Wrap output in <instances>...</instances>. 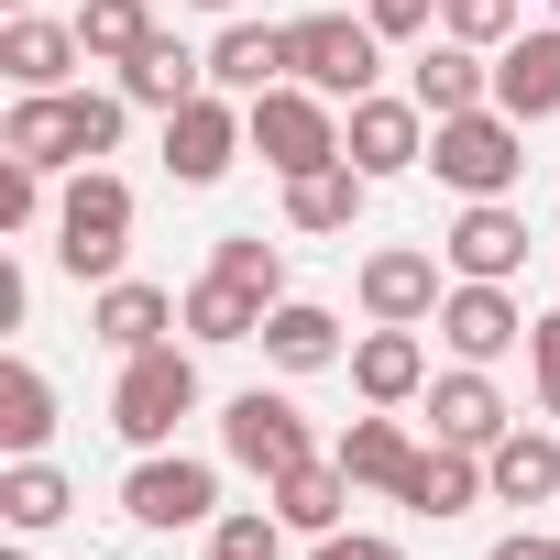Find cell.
<instances>
[{"label": "cell", "mask_w": 560, "mask_h": 560, "mask_svg": "<svg viewBox=\"0 0 560 560\" xmlns=\"http://www.w3.org/2000/svg\"><path fill=\"white\" fill-rule=\"evenodd\" d=\"M121 121H132V100L121 89H23L12 100V121H0V154H23V165H100L110 143H121Z\"/></svg>", "instance_id": "cell-1"}, {"label": "cell", "mask_w": 560, "mask_h": 560, "mask_svg": "<svg viewBox=\"0 0 560 560\" xmlns=\"http://www.w3.org/2000/svg\"><path fill=\"white\" fill-rule=\"evenodd\" d=\"M121 253H132V187L110 165H78L67 198H56V264L78 275V287H110Z\"/></svg>", "instance_id": "cell-2"}, {"label": "cell", "mask_w": 560, "mask_h": 560, "mask_svg": "<svg viewBox=\"0 0 560 560\" xmlns=\"http://www.w3.org/2000/svg\"><path fill=\"white\" fill-rule=\"evenodd\" d=\"M429 165H440V187H462V198H505L516 176H527V121L516 110H451L440 132H429Z\"/></svg>", "instance_id": "cell-3"}, {"label": "cell", "mask_w": 560, "mask_h": 560, "mask_svg": "<svg viewBox=\"0 0 560 560\" xmlns=\"http://www.w3.org/2000/svg\"><path fill=\"white\" fill-rule=\"evenodd\" d=\"M242 110H253V154H264L275 176H319V165H341V100H319L308 78L264 89V100H242Z\"/></svg>", "instance_id": "cell-4"}, {"label": "cell", "mask_w": 560, "mask_h": 560, "mask_svg": "<svg viewBox=\"0 0 560 560\" xmlns=\"http://www.w3.org/2000/svg\"><path fill=\"white\" fill-rule=\"evenodd\" d=\"M176 418H198V363H187L176 341H154V352L121 363V385H110V429H121L132 451H165Z\"/></svg>", "instance_id": "cell-5"}, {"label": "cell", "mask_w": 560, "mask_h": 560, "mask_svg": "<svg viewBox=\"0 0 560 560\" xmlns=\"http://www.w3.org/2000/svg\"><path fill=\"white\" fill-rule=\"evenodd\" d=\"M287 67H298L319 100H374V78H385V34L352 23V12H308V23H287Z\"/></svg>", "instance_id": "cell-6"}, {"label": "cell", "mask_w": 560, "mask_h": 560, "mask_svg": "<svg viewBox=\"0 0 560 560\" xmlns=\"http://www.w3.org/2000/svg\"><path fill=\"white\" fill-rule=\"evenodd\" d=\"M220 451H231L253 483H287L298 462H319V451H308V418H298V396H275V385H242V396L220 407Z\"/></svg>", "instance_id": "cell-7"}, {"label": "cell", "mask_w": 560, "mask_h": 560, "mask_svg": "<svg viewBox=\"0 0 560 560\" xmlns=\"http://www.w3.org/2000/svg\"><path fill=\"white\" fill-rule=\"evenodd\" d=\"M242 143H253V110H231V89H198L187 110H165V165H176V187H220Z\"/></svg>", "instance_id": "cell-8"}, {"label": "cell", "mask_w": 560, "mask_h": 560, "mask_svg": "<svg viewBox=\"0 0 560 560\" xmlns=\"http://www.w3.org/2000/svg\"><path fill=\"white\" fill-rule=\"evenodd\" d=\"M121 516L132 527H198V516H220V472L187 462V451H143L121 472Z\"/></svg>", "instance_id": "cell-9"}, {"label": "cell", "mask_w": 560, "mask_h": 560, "mask_svg": "<svg viewBox=\"0 0 560 560\" xmlns=\"http://www.w3.org/2000/svg\"><path fill=\"white\" fill-rule=\"evenodd\" d=\"M440 264L451 253H418V242H385V253H363V319H385V330H418V319H440Z\"/></svg>", "instance_id": "cell-10"}, {"label": "cell", "mask_w": 560, "mask_h": 560, "mask_svg": "<svg viewBox=\"0 0 560 560\" xmlns=\"http://www.w3.org/2000/svg\"><path fill=\"white\" fill-rule=\"evenodd\" d=\"M429 132H440V121H429L418 100H352V121H341V154H352V165L385 187V176L429 165Z\"/></svg>", "instance_id": "cell-11"}, {"label": "cell", "mask_w": 560, "mask_h": 560, "mask_svg": "<svg viewBox=\"0 0 560 560\" xmlns=\"http://www.w3.org/2000/svg\"><path fill=\"white\" fill-rule=\"evenodd\" d=\"M527 330H538V319H527V308H516L505 287H483V275H462V287L440 298V341H451L462 363H505V352H516Z\"/></svg>", "instance_id": "cell-12"}, {"label": "cell", "mask_w": 560, "mask_h": 560, "mask_svg": "<svg viewBox=\"0 0 560 560\" xmlns=\"http://www.w3.org/2000/svg\"><path fill=\"white\" fill-rule=\"evenodd\" d=\"M440 253H451V275H483V287H505V275L527 264V220H516L505 198H462V220L440 231Z\"/></svg>", "instance_id": "cell-13"}, {"label": "cell", "mask_w": 560, "mask_h": 560, "mask_svg": "<svg viewBox=\"0 0 560 560\" xmlns=\"http://www.w3.org/2000/svg\"><path fill=\"white\" fill-rule=\"evenodd\" d=\"M89 330L132 363V352H154L165 330H187V298H165V287H143V275H110L100 287V308H89Z\"/></svg>", "instance_id": "cell-14"}, {"label": "cell", "mask_w": 560, "mask_h": 560, "mask_svg": "<svg viewBox=\"0 0 560 560\" xmlns=\"http://www.w3.org/2000/svg\"><path fill=\"white\" fill-rule=\"evenodd\" d=\"M429 429H440V440H462V451H494L516 418H505L494 374H483V363H462V374H429Z\"/></svg>", "instance_id": "cell-15"}, {"label": "cell", "mask_w": 560, "mask_h": 560, "mask_svg": "<svg viewBox=\"0 0 560 560\" xmlns=\"http://www.w3.org/2000/svg\"><path fill=\"white\" fill-rule=\"evenodd\" d=\"M264 363L275 374H330V363H352V341L319 298H287V308H264Z\"/></svg>", "instance_id": "cell-16"}, {"label": "cell", "mask_w": 560, "mask_h": 560, "mask_svg": "<svg viewBox=\"0 0 560 560\" xmlns=\"http://www.w3.org/2000/svg\"><path fill=\"white\" fill-rule=\"evenodd\" d=\"M407 100H418L429 121H451V110H483V100H494V67H483V45H462V34H440V45L418 56V78H407Z\"/></svg>", "instance_id": "cell-17"}, {"label": "cell", "mask_w": 560, "mask_h": 560, "mask_svg": "<svg viewBox=\"0 0 560 560\" xmlns=\"http://www.w3.org/2000/svg\"><path fill=\"white\" fill-rule=\"evenodd\" d=\"M352 396L363 407H407V396H429V352H418V330H363L352 341Z\"/></svg>", "instance_id": "cell-18"}, {"label": "cell", "mask_w": 560, "mask_h": 560, "mask_svg": "<svg viewBox=\"0 0 560 560\" xmlns=\"http://www.w3.org/2000/svg\"><path fill=\"white\" fill-rule=\"evenodd\" d=\"M298 67H287V23H231L220 45H209V89H231V100H264V89H287Z\"/></svg>", "instance_id": "cell-19"}, {"label": "cell", "mask_w": 560, "mask_h": 560, "mask_svg": "<svg viewBox=\"0 0 560 560\" xmlns=\"http://www.w3.org/2000/svg\"><path fill=\"white\" fill-rule=\"evenodd\" d=\"M494 110H516V121H549L560 110V23L549 34H516L494 56Z\"/></svg>", "instance_id": "cell-20"}, {"label": "cell", "mask_w": 560, "mask_h": 560, "mask_svg": "<svg viewBox=\"0 0 560 560\" xmlns=\"http://www.w3.org/2000/svg\"><path fill=\"white\" fill-rule=\"evenodd\" d=\"M78 23H34V12H12V34H0V78L12 89H67L78 78Z\"/></svg>", "instance_id": "cell-21"}, {"label": "cell", "mask_w": 560, "mask_h": 560, "mask_svg": "<svg viewBox=\"0 0 560 560\" xmlns=\"http://www.w3.org/2000/svg\"><path fill=\"white\" fill-rule=\"evenodd\" d=\"M483 483H494V505H549L560 494V440L549 429H505L483 451Z\"/></svg>", "instance_id": "cell-22"}, {"label": "cell", "mask_w": 560, "mask_h": 560, "mask_svg": "<svg viewBox=\"0 0 560 560\" xmlns=\"http://www.w3.org/2000/svg\"><path fill=\"white\" fill-rule=\"evenodd\" d=\"M198 89H209V56H187L176 34H154V45L121 67V100H132V110H187Z\"/></svg>", "instance_id": "cell-23"}, {"label": "cell", "mask_w": 560, "mask_h": 560, "mask_svg": "<svg viewBox=\"0 0 560 560\" xmlns=\"http://www.w3.org/2000/svg\"><path fill=\"white\" fill-rule=\"evenodd\" d=\"M483 494H494V483H483V451L440 440V451H418V472H407L396 505H418V516H462V505H483Z\"/></svg>", "instance_id": "cell-24"}, {"label": "cell", "mask_w": 560, "mask_h": 560, "mask_svg": "<svg viewBox=\"0 0 560 560\" xmlns=\"http://www.w3.org/2000/svg\"><path fill=\"white\" fill-rule=\"evenodd\" d=\"M330 462H341L352 483H374V494H407V472H418V440H407L396 418H352Z\"/></svg>", "instance_id": "cell-25"}, {"label": "cell", "mask_w": 560, "mask_h": 560, "mask_svg": "<svg viewBox=\"0 0 560 560\" xmlns=\"http://www.w3.org/2000/svg\"><path fill=\"white\" fill-rule=\"evenodd\" d=\"M187 341H209V352L264 341V298H253V287H231V275H198V287H187Z\"/></svg>", "instance_id": "cell-26"}, {"label": "cell", "mask_w": 560, "mask_h": 560, "mask_svg": "<svg viewBox=\"0 0 560 560\" xmlns=\"http://www.w3.org/2000/svg\"><path fill=\"white\" fill-rule=\"evenodd\" d=\"M264 494H275V516H287L298 538H330L341 505H352V472H341V462H298L287 483H264Z\"/></svg>", "instance_id": "cell-27"}, {"label": "cell", "mask_w": 560, "mask_h": 560, "mask_svg": "<svg viewBox=\"0 0 560 560\" xmlns=\"http://www.w3.org/2000/svg\"><path fill=\"white\" fill-rule=\"evenodd\" d=\"M363 187H374V176H363L352 154L319 165V176H287V220H298V231H352V220H363Z\"/></svg>", "instance_id": "cell-28"}, {"label": "cell", "mask_w": 560, "mask_h": 560, "mask_svg": "<svg viewBox=\"0 0 560 560\" xmlns=\"http://www.w3.org/2000/svg\"><path fill=\"white\" fill-rule=\"evenodd\" d=\"M45 440H56V385H45L34 363H0V451L34 462Z\"/></svg>", "instance_id": "cell-29"}, {"label": "cell", "mask_w": 560, "mask_h": 560, "mask_svg": "<svg viewBox=\"0 0 560 560\" xmlns=\"http://www.w3.org/2000/svg\"><path fill=\"white\" fill-rule=\"evenodd\" d=\"M154 34H165V23H154V0H89V12H78V45H89V67H132Z\"/></svg>", "instance_id": "cell-30"}, {"label": "cell", "mask_w": 560, "mask_h": 560, "mask_svg": "<svg viewBox=\"0 0 560 560\" xmlns=\"http://www.w3.org/2000/svg\"><path fill=\"white\" fill-rule=\"evenodd\" d=\"M78 494H67V472L34 451V462H12V472H0V516H12V538H45L56 516H67Z\"/></svg>", "instance_id": "cell-31"}, {"label": "cell", "mask_w": 560, "mask_h": 560, "mask_svg": "<svg viewBox=\"0 0 560 560\" xmlns=\"http://www.w3.org/2000/svg\"><path fill=\"white\" fill-rule=\"evenodd\" d=\"M209 275H231V287H253L264 308H287V253H275L264 231H220V253H209Z\"/></svg>", "instance_id": "cell-32"}, {"label": "cell", "mask_w": 560, "mask_h": 560, "mask_svg": "<svg viewBox=\"0 0 560 560\" xmlns=\"http://www.w3.org/2000/svg\"><path fill=\"white\" fill-rule=\"evenodd\" d=\"M516 23H527V0H440V34H462V45H483V56H505Z\"/></svg>", "instance_id": "cell-33"}, {"label": "cell", "mask_w": 560, "mask_h": 560, "mask_svg": "<svg viewBox=\"0 0 560 560\" xmlns=\"http://www.w3.org/2000/svg\"><path fill=\"white\" fill-rule=\"evenodd\" d=\"M209 549H231V560H275V549H287V516H275V505H231V516H209Z\"/></svg>", "instance_id": "cell-34"}, {"label": "cell", "mask_w": 560, "mask_h": 560, "mask_svg": "<svg viewBox=\"0 0 560 560\" xmlns=\"http://www.w3.org/2000/svg\"><path fill=\"white\" fill-rule=\"evenodd\" d=\"M34 220H45V165L0 154V231H34Z\"/></svg>", "instance_id": "cell-35"}, {"label": "cell", "mask_w": 560, "mask_h": 560, "mask_svg": "<svg viewBox=\"0 0 560 560\" xmlns=\"http://www.w3.org/2000/svg\"><path fill=\"white\" fill-rule=\"evenodd\" d=\"M363 23L385 45H407V34H440V0H363Z\"/></svg>", "instance_id": "cell-36"}, {"label": "cell", "mask_w": 560, "mask_h": 560, "mask_svg": "<svg viewBox=\"0 0 560 560\" xmlns=\"http://www.w3.org/2000/svg\"><path fill=\"white\" fill-rule=\"evenodd\" d=\"M527 363H538V396H549V407H560V308H549V319H538V330H527Z\"/></svg>", "instance_id": "cell-37"}, {"label": "cell", "mask_w": 560, "mask_h": 560, "mask_svg": "<svg viewBox=\"0 0 560 560\" xmlns=\"http://www.w3.org/2000/svg\"><path fill=\"white\" fill-rule=\"evenodd\" d=\"M319 560H407V549H396V538H363V527H330Z\"/></svg>", "instance_id": "cell-38"}, {"label": "cell", "mask_w": 560, "mask_h": 560, "mask_svg": "<svg viewBox=\"0 0 560 560\" xmlns=\"http://www.w3.org/2000/svg\"><path fill=\"white\" fill-rule=\"evenodd\" d=\"M483 560H560V538H527V527H516V538H494Z\"/></svg>", "instance_id": "cell-39"}, {"label": "cell", "mask_w": 560, "mask_h": 560, "mask_svg": "<svg viewBox=\"0 0 560 560\" xmlns=\"http://www.w3.org/2000/svg\"><path fill=\"white\" fill-rule=\"evenodd\" d=\"M187 12H242V0H187Z\"/></svg>", "instance_id": "cell-40"}, {"label": "cell", "mask_w": 560, "mask_h": 560, "mask_svg": "<svg viewBox=\"0 0 560 560\" xmlns=\"http://www.w3.org/2000/svg\"><path fill=\"white\" fill-rule=\"evenodd\" d=\"M0 560H34V549H0Z\"/></svg>", "instance_id": "cell-41"}, {"label": "cell", "mask_w": 560, "mask_h": 560, "mask_svg": "<svg viewBox=\"0 0 560 560\" xmlns=\"http://www.w3.org/2000/svg\"><path fill=\"white\" fill-rule=\"evenodd\" d=\"M12 12H34V0H12Z\"/></svg>", "instance_id": "cell-42"}, {"label": "cell", "mask_w": 560, "mask_h": 560, "mask_svg": "<svg viewBox=\"0 0 560 560\" xmlns=\"http://www.w3.org/2000/svg\"><path fill=\"white\" fill-rule=\"evenodd\" d=\"M209 560H231V549H209Z\"/></svg>", "instance_id": "cell-43"}, {"label": "cell", "mask_w": 560, "mask_h": 560, "mask_svg": "<svg viewBox=\"0 0 560 560\" xmlns=\"http://www.w3.org/2000/svg\"><path fill=\"white\" fill-rule=\"evenodd\" d=\"M549 12H560V0H549Z\"/></svg>", "instance_id": "cell-44"}]
</instances>
